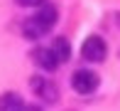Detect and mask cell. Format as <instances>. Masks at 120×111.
<instances>
[{
	"instance_id": "cell-1",
	"label": "cell",
	"mask_w": 120,
	"mask_h": 111,
	"mask_svg": "<svg viewBox=\"0 0 120 111\" xmlns=\"http://www.w3.org/2000/svg\"><path fill=\"white\" fill-rule=\"evenodd\" d=\"M30 89L47 104H56L59 101V86L54 84L49 77H39V74L30 77Z\"/></svg>"
},
{
	"instance_id": "cell-2",
	"label": "cell",
	"mask_w": 120,
	"mask_h": 111,
	"mask_svg": "<svg viewBox=\"0 0 120 111\" xmlns=\"http://www.w3.org/2000/svg\"><path fill=\"white\" fill-rule=\"evenodd\" d=\"M98 84H101V79H98V74L93 69H76L74 77H71V86L74 91L83 94V96H88V94H93Z\"/></svg>"
},
{
	"instance_id": "cell-3",
	"label": "cell",
	"mask_w": 120,
	"mask_h": 111,
	"mask_svg": "<svg viewBox=\"0 0 120 111\" xmlns=\"http://www.w3.org/2000/svg\"><path fill=\"white\" fill-rule=\"evenodd\" d=\"M30 20L39 27L42 35H47V32L59 22V10H56V5H54V3H42L39 10H37V15H34V17H30Z\"/></svg>"
},
{
	"instance_id": "cell-4",
	"label": "cell",
	"mask_w": 120,
	"mask_h": 111,
	"mask_svg": "<svg viewBox=\"0 0 120 111\" xmlns=\"http://www.w3.org/2000/svg\"><path fill=\"white\" fill-rule=\"evenodd\" d=\"M108 54V47H105V40L98 35H91L88 40L81 44V57L86 62H103Z\"/></svg>"
},
{
	"instance_id": "cell-5",
	"label": "cell",
	"mask_w": 120,
	"mask_h": 111,
	"mask_svg": "<svg viewBox=\"0 0 120 111\" xmlns=\"http://www.w3.org/2000/svg\"><path fill=\"white\" fill-rule=\"evenodd\" d=\"M32 62L39 67V69H44V72H54L59 67L56 57H54V52L49 47H37L34 52H32Z\"/></svg>"
},
{
	"instance_id": "cell-6",
	"label": "cell",
	"mask_w": 120,
	"mask_h": 111,
	"mask_svg": "<svg viewBox=\"0 0 120 111\" xmlns=\"http://www.w3.org/2000/svg\"><path fill=\"white\" fill-rule=\"evenodd\" d=\"M49 49L54 52V57H56L59 64H64V62L71 59V44H69L66 37H56V40L52 42V47H49Z\"/></svg>"
},
{
	"instance_id": "cell-7",
	"label": "cell",
	"mask_w": 120,
	"mask_h": 111,
	"mask_svg": "<svg viewBox=\"0 0 120 111\" xmlns=\"http://www.w3.org/2000/svg\"><path fill=\"white\" fill-rule=\"evenodd\" d=\"M22 109H25V101L20 94H15V91L0 94V111H22Z\"/></svg>"
},
{
	"instance_id": "cell-8",
	"label": "cell",
	"mask_w": 120,
	"mask_h": 111,
	"mask_svg": "<svg viewBox=\"0 0 120 111\" xmlns=\"http://www.w3.org/2000/svg\"><path fill=\"white\" fill-rule=\"evenodd\" d=\"M17 5H22V8H39L42 3H47V0H15Z\"/></svg>"
},
{
	"instance_id": "cell-9",
	"label": "cell",
	"mask_w": 120,
	"mask_h": 111,
	"mask_svg": "<svg viewBox=\"0 0 120 111\" xmlns=\"http://www.w3.org/2000/svg\"><path fill=\"white\" fill-rule=\"evenodd\" d=\"M22 111H42V106H37V104H25Z\"/></svg>"
}]
</instances>
